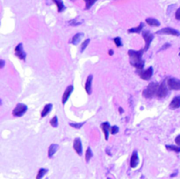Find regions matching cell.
I'll return each mask as SVG.
<instances>
[{
  "label": "cell",
  "instance_id": "obj_2",
  "mask_svg": "<svg viewBox=\"0 0 180 179\" xmlns=\"http://www.w3.org/2000/svg\"><path fill=\"white\" fill-rule=\"evenodd\" d=\"M158 86H159V84L157 83H156V82L150 83L146 87V89L144 90L143 92H142L143 97L146 98H152L153 96L156 95V91H157V89H158Z\"/></svg>",
  "mask_w": 180,
  "mask_h": 179
},
{
  "label": "cell",
  "instance_id": "obj_19",
  "mask_svg": "<svg viewBox=\"0 0 180 179\" xmlns=\"http://www.w3.org/2000/svg\"><path fill=\"white\" fill-rule=\"evenodd\" d=\"M146 23L150 26H160V22L153 18H147L146 19Z\"/></svg>",
  "mask_w": 180,
  "mask_h": 179
},
{
  "label": "cell",
  "instance_id": "obj_15",
  "mask_svg": "<svg viewBox=\"0 0 180 179\" xmlns=\"http://www.w3.org/2000/svg\"><path fill=\"white\" fill-rule=\"evenodd\" d=\"M83 37V33H76V34H75L73 36V38L71 39V41H70V42H71L73 45H77L80 41L82 40V38Z\"/></svg>",
  "mask_w": 180,
  "mask_h": 179
},
{
  "label": "cell",
  "instance_id": "obj_21",
  "mask_svg": "<svg viewBox=\"0 0 180 179\" xmlns=\"http://www.w3.org/2000/svg\"><path fill=\"white\" fill-rule=\"evenodd\" d=\"M53 2L56 5L58 9V12H62L64 9H65V6L63 5V2L62 0H53Z\"/></svg>",
  "mask_w": 180,
  "mask_h": 179
},
{
  "label": "cell",
  "instance_id": "obj_6",
  "mask_svg": "<svg viewBox=\"0 0 180 179\" xmlns=\"http://www.w3.org/2000/svg\"><path fill=\"white\" fill-rule=\"evenodd\" d=\"M168 86L165 83H162L161 84H159L158 86V89H157V91H156V95L158 98H165L168 94Z\"/></svg>",
  "mask_w": 180,
  "mask_h": 179
},
{
  "label": "cell",
  "instance_id": "obj_34",
  "mask_svg": "<svg viewBox=\"0 0 180 179\" xmlns=\"http://www.w3.org/2000/svg\"><path fill=\"white\" fill-rule=\"evenodd\" d=\"M169 47H171V44H170V43H166V44H164V46L162 47V49H160V51H161V50H164V49H167Z\"/></svg>",
  "mask_w": 180,
  "mask_h": 179
},
{
  "label": "cell",
  "instance_id": "obj_25",
  "mask_svg": "<svg viewBox=\"0 0 180 179\" xmlns=\"http://www.w3.org/2000/svg\"><path fill=\"white\" fill-rule=\"evenodd\" d=\"M92 157V152H91V149L90 147H87L86 149V153H85V160L87 163H89L90 159Z\"/></svg>",
  "mask_w": 180,
  "mask_h": 179
},
{
  "label": "cell",
  "instance_id": "obj_27",
  "mask_svg": "<svg viewBox=\"0 0 180 179\" xmlns=\"http://www.w3.org/2000/svg\"><path fill=\"white\" fill-rule=\"evenodd\" d=\"M114 41L116 47L121 48V47L122 46V42H121V38H120V37H115L114 39Z\"/></svg>",
  "mask_w": 180,
  "mask_h": 179
},
{
  "label": "cell",
  "instance_id": "obj_9",
  "mask_svg": "<svg viewBox=\"0 0 180 179\" xmlns=\"http://www.w3.org/2000/svg\"><path fill=\"white\" fill-rule=\"evenodd\" d=\"M15 55L17 57H19L20 60L22 61H25V57H26V54L23 49V44L19 43L17 45V47L15 48Z\"/></svg>",
  "mask_w": 180,
  "mask_h": 179
},
{
  "label": "cell",
  "instance_id": "obj_16",
  "mask_svg": "<svg viewBox=\"0 0 180 179\" xmlns=\"http://www.w3.org/2000/svg\"><path fill=\"white\" fill-rule=\"evenodd\" d=\"M102 129H103L104 134H105V139H106V140H107L108 136H109V129H111L110 124L108 122L102 123Z\"/></svg>",
  "mask_w": 180,
  "mask_h": 179
},
{
  "label": "cell",
  "instance_id": "obj_22",
  "mask_svg": "<svg viewBox=\"0 0 180 179\" xmlns=\"http://www.w3.org/2000/svg\"><path fill=\"white\" fill-rule=\"evenodd\" d=\"M166 149L170 151H174L176 153H180V146H174V145H166Z\"/></svg>",
  "mask_w": 180,
  "mask_h": 179
},
{
  "label": "cell",
  "instance_id": "obj_29",
  "mask_svg": "<svg viewBox=\"0 0 180 179\" xmlns=\"http://www.w3.org/2000/svg\"><path fill=\"white\" fill-rule=\"evenodd\" d=\"M90 39H87V40H85V41L83 42L82 46H81V52H83V50L86 49V47L88 46V44L90 43Z\"/></svg>",
  "mask_w": 180,
  "mask_h": 179
},
{
  "label": "cell",
  "instance_id": "obj_11",
  "mask_svg": "<svg viewBox=\"0 0 180 179\" xmlns=\"http://www.w3.org/2000/svg\"><path fill=\"white\" fill-rule=\"evenodd\" d=\"M73 147H74L75 151L76 152V154H77L78 155H82L83 147H82V142H81V140H80V139L76 138L74 140Z\"/></svg>",
  "mask_w": 180,
  "mask_h": 179
},
{
  "label": "cell",
  "instance_id": "obj_32",
  "mask_svg": "<svg viewBox=\"0 0 180 179\" xmlns=\"http://www.w3.org/2000/svg\"><path fill=\"white\" fill-rule=\"evenodd\" d=\"M175 18L176 19L178 20H180V7L177 11H176V13H175Z\"/></svg>",
  "mask_w": 180,
  "mask_h": 179
},
{
  "label": "cell",
  "instance_id": "obj_13",
  "mask_svg": "<svg viewBox=\"0 0 180 179\" xmlns=\"http://www.w3.org/2000/svg\"><path fill=\"white\" fill-rule=\"evenodd\" d=\"M92 80H93V76L92 75H89L87 79H86V83H85V91L88 95L91 94V83H92Z\"/></svg>",
  "mask_w": 180,
  "mask_h": 179
},
{
  "label": "cell",
  "instance_id": "obj_5",
  "mask_svg": "<svg viewBox=\"0 0 180 179\" xmlns=\"http://www.w3.org/2000/svg\"><path fill=\"white\" fill-rule=\"evenodd\" d=\"M142 36H143V39H144V41H145V47H144V49H143L144 52H145V51H147L148 49V48H149L151 42H152L153 39H154V35L150 33L149 31H144V32L142 33Z\"/></svg>",
  "mask_w": 180,
  "mask_h": 179
},
{
  "label": "cell",
  "instance_id": "obj_33",
  "mask_svg": "<svg viewBox=\"0 0 180 179\" xmlns=\"http://www.w3.org/2000/svg\"><path fill=\"white\" fill-rule=\"evenodd\" d=\"M175 142H176V144H177L178 146H180V134L179 135H178V136L175 138Z\"/></svg>",
  "mask_w": 180,
  "mask_h": 179
},
{
  "label": "cell",
  "instance_id": "obj_30",
  "mask_svg": "<svg viewBox=\"0 0 180 179\" xmlns=\"http://www.w3.org/2000/svg\"><path fill=\"white\" fill-rule=\"evenodd\" d=\"M82 23H83V20H81V21H76V19H73V20H71V21H70V22H69V24L70 25H73V26L78 25L82 24Z\"/></svg>",
  "mask_w": 180,
  "mask_h": 179
},
{
  "label": "cell",
  "instance_id": "obj_26",
  "mask_svg": "<svg viewBox=\"0 0 180 179\" xmlns=\"http://www.w3.org/2000/svg\"><path fill=\"white\" fill-rule=\"evenodd\" d=\"M50 125L53 127H57L58 126V118L57 116H55L51 120H50Z\"/></svg>",
  "mask_w": 180,
  "mask_h": 179
},
{
  "label": "cell",
  "instance_id": "obj_37",
  "mask_svg": "<svg viewBox=\"0 0 180 179\" xmlns=\"http://www.w3.org/2000/svg\"><path fill=\"white\" fill-rule=\"evenodd\" d=\"M119 111H120V112H121V113H123L122 108H120V109H119Z\"/></svg>",
  "mask_w": 180,
  "mask_h": 179
},
{
  "label": "cell",
  "instance_id": "obj_14",
  "mask_svg": "<svg viewBox=\"0 0 180 179\" xmlns=\"http://www.w3.org/2000/svg\"><path fill=\"white\" fill-rule=\"evenodd\" d=\"M180 107V96H176L173 98L170 104V108L171 109H178Z\"/></svg>",
  "mask_w": 180,
  "mask_h": 179
},
{
  "label": "cell",
  "instance_id": "obj_1",
  "mask_svg": "<svg viewBox=\"0 0 180 179\" xmlns=\"http://www.w3.org/2000/svg\"><path fill=\"white\" fill-rule=\"evenodd\" d=\"M144 50H129L128 56L130 60V64L134 67L137 70H143L144 68V61L142 60V54Z\"/></svg>",
  "mask_w": 180,
  "mask_h": 179
},
{
  "label": "cell",
  "instance_id": "obj_28",
  "mask_svg": "<svg viewBox=\"0 0 180 179\" xmlns=\"http://www.w3.org/2000/svg\"><path fill=\"white\" fill-rule=\"evenodd\" d=\"M83 125H84V122L78 123V124H75V123H70V127H74V128H77V129L81 128Z\"/></svg>",
  "mask_w": 180,
  "mask_h": 179
},
{
  "label": "cell",
  "instance_id": "obj_7",
  "mask_svg": "<svg viewBox=\"0 0 180 179\" xmlns=\"http://www.w3.org/2000/svg\"><path fill=\"white\" fill-rule=\"evenodd\" d=\"M157 34H166V35H173V36H179L180 33L176 30V29H173L172 27H165L163 28L159 31L156 32Z\"/></svg>",
  "mask_w": 180,
  "mask_h": 179
},
{
  "label": "cell",
  "instance_id": "obj_35",
  "mask_svg": "<svg viewBox=\"0 0 180 179\" xmlns=\"http://www.w3.org/2000/svg\"><path fill=\"white\" fill-rule=\"evenodd\" d=\"M108 55H109V56H113V55H114V51H113V49H110V50L108 51Z\"/></svg>",
  "mask_w": 180,
  "mask_h": 179
},
{
  "label": "cell",
  "instance_id": "obj_8",
  "mask_svg": "<svg viewBox=\"0 0 180 179\" xmlns=\"http://www.w3.org/2000/svg\"><path fill=\"white\" fill-rule=\"evenodd\" d=\"M139 76L142 80H145V81L150 80L152 76H153V68L149 67L148 69H145V70H141Z\"/></svg>",
  "mask_w": 180,
  "mask_h": 179
},
{
  "label": "cell",
  "instance_id": "obj_20",
  "mask_svg": "<svg viewBox=\"0 0 180 179\" xmlns=\"http://www.w3.org/2000/svg\"><path fill=\"white\" fill-rule=\"evenodd\" d=\"M52 104H47L46 106H44V108H43V110H42V112H41V118H44V117H46L48 114L50 113V111H51V109H52Z\"/></svg>",
  "mask_w": 180,
  "mask_h": 179
},
{
  "label": "cell",
  "instance_id": "obj_38",
  "mask_svg": "<svg viewBox=\"0 0 180 179\" xmlns=\"http://www.w3.org/2000/svg\"><path fill=\"white\" fill-rule=\"evenodd\" d=\"M179 56H180V53H179Z\"/></svg>",
  "mask_w": 180,
  "mask_h": 179
},
{
  "label": "cell",
  "instance_id": "obj_3",
  "mask_svg": "<svg viewBox=\"0 0 180 179\" xmlns=\"http://www.w3.org/2000/svg\"><path fill=\"white\" fill-rule=\"evenodd\" d=\"M27 111V106H25V104H18L16 106V107L13 109L12 111V114L15 116V117H21L23 116Z\"/></svg>",
  "mask_w": 180,
  "mask_h": 179
},
{
  "label": "cell",
  "instance_id": "obj_24",
  "mask_svg": "<svg viewBox=\"0 0 180 179\" xmlns=\"http://www.w3.org/2000/svg\"><path fill=\"white\" fill-rule=\"evenodd\" d=\"M85 2V9L86 10H89V9L96 3L97 0H83Z\"/></svg>",
  "mask_w": 180,
  "mask_h": 179
},
{
  "label": "cell",
  "instance_id": "obj_18",
  "mask_svg": "<svg viewBox=\"0 0 180 179\" xmlns=\"http://www.w3.org/2000/svg\"><path fill=\"white\" fill-rule=\"evenodd\" d=\"M143 27H144V24H143V23H141V24H140L138 26H136V27L129 28V29L127 30V32L129 33H141V31L143 29Z\"/></svg>",
  "mask_w": 180,
  "mask_h": 179
},
{
  "label": "cell",
  "instance_id": "obj_36",
  "mask_svg": "<svg viewBox=\"0 0 180 179\" xmlns=\"http://www.w3.org/2000/svg\"><path fill=\"white\" fill-rule=\"evenodd\" d=\"M4 65H5V61L4 60H1V69H3L4 68Z\"/></svg>",
  "mask_w": 180,
  "mask_h": 179
},
{
  "label": "cell",
  "instance_id": "obj_4",
  "mask_svg": "<svg viewBox=\"0 0 180 179\" xmlns=\"http://www.w3.org/2000/svg\"><path fill=\"white\" fill-rule=\"evenodd\" d=\"M167 86L172 90H180V80L175 77L169 78L167 81Z\"/></svg>",
  "mask_w": 180,
  "mask_h": 179
},
{
  "label": "cell",
  "instance_id": "obj_23",
  "mask_svg": "<svg viewBox=\"0 0 180 179\" xmlns=\"http://www.w3.org/2000/svg\"><path fill=\"white\" fill-rule=\"evenodd\" d=\"M48 172V170L47 169H40L39 171H38V174L36 176V179H41Z\"/></svg>",
  "mask_w": 180,
  "mask_h": 179
},
{
  "label": "cell",
  "instance_id": "obj_12",
  "mask_svg": "<svg viewBox=\"0 0 180 179\" xmlns=\"http://www.w3.org/2000/svg\"><path fill=\"white\" fill-rule=\"evenodd\" d=\"M139 164V157H138V154L136 151H134L132 154L131 159H130V166L131 168H136L137 165Z\"/></svg>",
  "mask_w": 180,
  "mask_h": 179
},
{
  "label": "cell",
  "instance_id": "obj_10",
  "mask_svg": "<svg viewBox=\"0 0 180 179\" xmlns=\"http://www.w3.org/2000/svg\"><path fill=\"white\" fill-rule=\"evenodd\" d=\"M73 90H74L73 85H69V86L66 88L65 91L63 92V98H62V103H63V105L66 104V102L68 101L69 98L70 97V95H71V93H72Z\"/></svg>",
  "mask_w": 180,
  "mask_h": 179
},
{
  "label": "cell",
  "instance_id": "obj_17",
  "mask_svg": "<svg viewBox=\"0 0 180 179\" xmlns=\"http://www.w3.org/2000/svg\"><path fill=\"white\" fill-rule=\"evenodd\" d=\"M58 148H59V147H58L57 144H51L49 147V158H51L53 155H55L56 153V151L58 150Z\"/></svg>",
  "mask_w": 180,
  "mask_h": 179
},
{
  "label": "cell",
  "instance_id": "obj_31",
  "mask_svg": "<svg viewBox=\"0 0 180 179\" xmlns=\"http://www.w3.org/2000/svg\"><path fill=\"white\" fill-rule=\"evenodd\" d=\"M110 131H111V133L112 134H116L119 132V127L117 126H113V127H111Z\"/></svg>",
  "mask_w": 180,
  "mask_h": 179
}]
</instances>
